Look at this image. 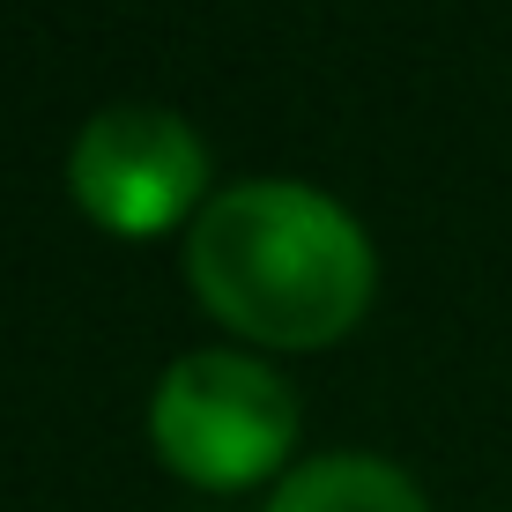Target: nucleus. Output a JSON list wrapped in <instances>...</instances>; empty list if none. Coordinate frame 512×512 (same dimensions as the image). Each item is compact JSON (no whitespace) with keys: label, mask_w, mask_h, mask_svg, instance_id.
<instances>
[{"label":"nucleus","mask_w":512,"mask_h":512,"mask_svg":"<svg viewBox=\"0 0 512 512\" xmlns=\"http://www.w3.org/2000/svg\"><path fill=\"white\" fill-rule=\"evenodd\" d=\"M67 193L112 238H156L208 208V141L164 104H112L67 149Z\"/></svg>","instance_id":"obj_3"},{"label":"nucleus","mask_w":512,"mask_h":512,"mask_svg":"<svg viewBox=\"0 0 512 512\" xmlns=\"http://www.w3.org/2000/svg\"><path fill=\"white\" fill-rule=\"evenodd\" d=\"M186 282L231 334L260 349H327L372 305V238L334 193L245 179L186 223Z\"/></svg>","instance_id":"obj_1"},{"label":"nucleus","mask_w":512,"mask_h":512,"mask_svg":"<svg viewBox=\"0 0 512 512\" xmlns=\"http://www.w3.org/2000/svg\"><path fill=\"white\" fill-rule=\"evenodd\" d=\"M268 512H431V505L379 453H320V461L282 475Z\"/></svg>","instance_id":"obj_4"},{"label":"nucleus","mask_w":512,"mask_h":512,"mask_svg":"<svg viewBox=\"0 0 512 512\" xmlns=\"http://www.w3.org/2000/svg\"><path fill=\"white\" fill-rule=\"evenodd\" d=\"M149 446L193 490H253L297 446V394L245 349H193L149 394Z\"/></svg>","instance_id":"obj_2"}]
</instances>
